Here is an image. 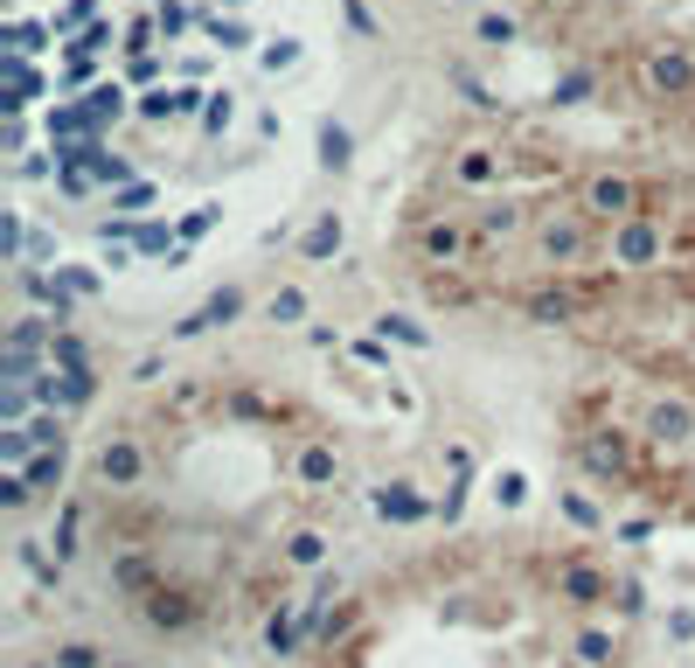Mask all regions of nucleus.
Segmentation results:
<instances>
[{
  "label": "nucleus",
  "instance_id": "7ed1b4c3",
  "mask_svg": "<svg viewBox=\"0 0 695 668\" xmlns=\"http://www.w3.org/2000/svg\"><path fill=\"white\" fill-rule=\"evenodd\" d=\"M563 439L599 487L695 529V327L626 334L571 391Z\"/></svg>",
  "mask_w": 695,
  "mask_h": 668
},
{
  "label": "nucleus",
  "instance_id": "f257e3e1",
  "mask_svg": "<svg viewBox=\"0 0 695 668\" xmlns=\"http://www.w3.org/2000/svg\"><path fill=\"white\" fill-rule=\"evenodd\" d=\"M376 432L348 391L216 363L140 391L98 432L76 523L105 593L174 648L286 613L369 495Z\"/></svg>",
  "mask_w": 695,
  "mask_h": 668
},
{
  "label": "nucleus",
  "instance_id": "f03ea898",
  "mask_svg": "<svg viewBox=\"0 0 695 668\" xmlns=\"http://www.w3.org/2000/svg\"><path fill=\"white\" fill-rule=\"evenodd\" d=\"M640 585L550 523L459 529L376 564L299 634L286 668H633Z\"/></svg>",
  "mask_w": 695,
  "mask_h": 668
}]
</instances>
